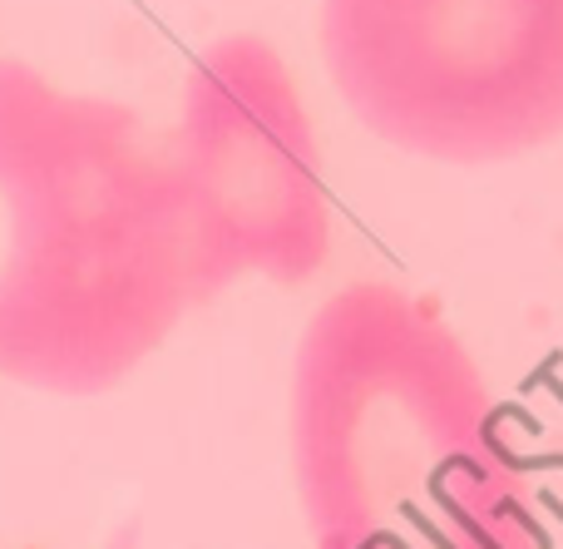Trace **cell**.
<instances>
[{
  "label": "cell",
  "instance_id": "obj_1",
  "mask_svg": "<svg viewBox=\"0 0 563 549\" xmlns=\"http://www.w3.org/2000/svg\"><path fill=\"white\" fill-rule=\"evenodd\" d=\"M291 471L317 549H544L475 356L406 287L351 283L307 322Z\"/></svg>",
  "mask_w": 563,
  "mask_h": 549
},
{
  "label": "cell",
  "instance_id": "obj_2",
  "mask_svg": "<svg viewBox=\"0 0 563 549\" xmlns=\"http://www.w3.org/2000/svg\"><path fill=\"white\" fill-rule=\"evenodd\" d=\"M0 376L95 396L124 382L188 307L174 158L119 99L65 95L0 59Z\"/></svg>",
  "mask_w": 563,
  "mask_h": 549
},
{
  "label": "cell",
  "instance_id": "obj_3",
  "mask_svg": "<svg viewBox=\"0 0 563 549\" xmlns=\"http://www.w3.org/2000/svg\"><path fill=\"white\" fill-rule=\"evenodd\" d=\"M321 55L406 154L499 164L563 134V0H321Z\"/></svg>",
  "mask_w": 563,
  "mask_h": 549
},
{
  "label": "cell",
  "instance_id": "obj_4",
  "mask_svg": "<svg viewBox=\"0 0 563 549\" xmlns=\"http://www.w3.org/2000/svg\"><path fill=\"white\" fill-rule=\"evenodd\" d=\"M168 158L188 223V303H213L243 273L282 287L321 273L331 248L321 149L267 40L228 35L194 59Z\"/></svg>",
  "mask_w": 563,
  "mask_h": 549
},
{
  "label": "cell",
  "instance_id": "obj_5",
  "mask_svg": "<svg viewBox=\"0 0 563 549\" xmlns=\"http://www.w3.org/2000/svg\"><path fill=\"white\" fill-rule=\"evenodd\" d=\"M109 549H134V530H124V535H119V540L109 545Z\"/></svg>",
  "mask_w": 563,
  "mask_h": 549
}]
</instances>
